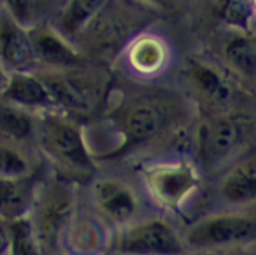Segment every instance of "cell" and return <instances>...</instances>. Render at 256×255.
Masks as SVG:
<instances>
[{"instance_id": "cell-5", "label": "cell", "mask_w": 256, "mask_h": 255, "mask_svg": "<svg viewBox=\"0 0 256 255\" xmlns=\"http://www.w3.org/2000/svg\"><path fill=\"white\" fill-rule=\"evenodd\" d=\"M49 89L56 108L83 116L90 113L102 95V83L78 68L58 69L39 75Z\"/></svg>"}, {"instance_id": "cell-22", "label": "cell", "mask_w": 256, "mask_h": 255, "mask_svg": "<svg viewBox=\"0 0 256 255\" xmlns=\"http://www.w3.org/2000/svg\"><path fill=\"white\" fill-rule=\"evenodd\" d=\"M0 165H2L0 168L2 178H6V179L23 178V176H29L33 174L30 171V163L24 156V153H22L20 149L13 146L12 143L2 145Z\"/></svg>"}, {"instance_id": "cell-18", "label": "cell", "mask_w": 256, "mask_h": 255, "mask_svg": "<svg viewBox=\"0 0 256 255\" xmlns=\"http://www.w3.org/2000/svg\"><path fill=\"white\" fill-rule=\"evenodd\" d=\"M188 73L190 76L194 86L208 101L222 103L229 99L230 95L229 83H226L224 76L210 65L196 61L190 62Z\"/></svg>"}, {"instance_id": "cell-6", "label": "cell", "mask_w": 256, "mask_h": 255, "mask_svg": "<svg viewBox=\"0 0 256 255\" xmlns=\"http://www.w3.org/2000/svg\"><path fill=\"white\" fill-rule=\"evenodd\" d=\"M256 238V221L240 214L206 216L188 228L184 239L188 248L206 251L240 244Z\"/></svg>"}, {"instance_id": "cell-23", "label": "cell", "mask_w": 256, "mask_h": 255, "mask_svg": "<svg viewBox=\"0 0 256 255\" xmlns=\"http://www.w3.org/2000/svg\"><path fill=\"white\" fill-rule=\"evenodd\" d=\"M254 8L248 2H238V0H230L225 2L224 6L220 8V18L236 28H240L242 31H246L249 28V22L252 19Z\"/></svg>"}, {"instance_id": "cell-4", "label": "cell", "mask_w": 256, "mask_h": 255, "mask_svg": "<svg viewBox=\"0 0 256 255\" xmlns=\"http://www.w3.org/2000/svg\"><path fill=\"white\" fill-rule=\"evenodd\" d=\"M73 208V194L64 182H52L38 192L32 221L44 251L60 244L62 236L72 224Z\"/></svg>"}, {"instance_id": "cell-12", "label": "cell", "mask_w": 256, "mask_h": 255, "mask_svg": "<svg viewBox=\"0 0 256 255\" xmlns=\"http://www.w3.org/2000/svg\"><path fill=\"white\" fill-rule=\"evenodd\" d=\"M3 99L23 109L54 106L49 89L39 75L30 72H12L3 86Z\"/></svg>"}, {"instance_id": "cell-17", "label": "cell", "mask_w": 256, "mask_h": 255, "mask_svg": "<svg viewBox=\"0 0 256 255\" xmlns=\"http://www.w3.org/2000/svg\"><path fill=\"white\" fill-rule=\"evenodd\" d=\"M129 63L134 71L144 75H154L166 63V46L154 36H142L129 49Z\"/></svg>"}, {"instance_id": "cell-10", "label": "cell", "mask_w": 256, "mask_h": 255, "mask_svg": "<svg viewBox=\"0 0 256 255\" xmlns=\"http://www.w3.org/2000/svg\"><path fill=\"white\" fill-rule=\"evenodd\" d=\"M240 139V129L230 118H216L205 123L200 131L199 148L206 163L215 165L234 152Z\"/></svg>"}, {"instance_id": "cell-14", "label": "cell", "mask_w": 256, "mask_h": 255, "mask_svg": "<svg viewBox=\"0 0 256 255\" xmlns=\"http://www.w3.org/2000/svg\"><path fill=\"white\" fill-rule=\"evenodd\" d=\"M0 186L3 221L12 222L29 216V212L33 211L38 195L36 174L12 179L2 178Z\"/></svg>"}, {"instance_id": "cell-8", "label": "cell", "mask_w": 256, "mask_h": 255, "mask_svg": "<svg viewBox=\"0 0 256 255\" xmlns=\"http://www.w3.org/2000/svg\"><path fill=\"white\" fill-rule=\"evenodd\" d=\"M119 122L128 142H144L164 132L169 122V115L162 103L139 101L123 111Z\"/></svg>"}, {"instance_id": "cell-1", "label": "cell", "mask_w": 256, "mask_h": 255, "mask_svg": "<svg viewBox=\"0 0 256 255\" xmlns=\"http://www.w3.org/2000/svg\"><path fill=\"white\" fill-rule=\"evenodd\" d=\"M36 138L42 151L63 174L79 178L94 171L82 131L72 121L54 113H43L38 119Z\"/></svg>"}, {"instance_id": "cell-11", "label": "cell", "mask_w": 256, "mask_h": 255, "mask_svg": "<svg viewBox=\"0 0 256 255\" xmlns=\"http://www.w3.org/2000/svg\"><path fill=\"white\" fill-rule=\"evenodd\" d=\"M33 49L38 62L46 63L58 69H72L78 68L80 62V55L68 39L56 29L40 28L29 32Z\"/></svg>"}, {"instance_id": "cell-19", "label": "cell", "mask_w": 256, "mask_h": 255, "mask_svg": "<svg viewBox=\"0 0 256 255\" xmlns=\"http://www.w3.org/2000/svg\"><path fill=\"white\" fill-rule=\"evenodd\" d=\"M104 2H72L66 6L56 22L59 33L66 39L84 29L103 11Z\"/></svg>"}, {"instance_id": "cell-24", "label": "cell", "mask_w": 256, "mask_h": 255, "mask_svg": "<svg viewBox=\"0 0 256 255\" xmlns=\"http://www.w3.org/2000/svg\"><path fill=\"white\" fill-rule=\"evenodd\" d=\"M198 255H210V254H198Z\"/></svg>"}, {"instance_id": "cell-3", "label": "cell", "mask_w": 256, "mask_h": 255, "mask_svg": "<svg viewBox=\"0 0 256 255\" xmlns=\"http://www.w3.org/2000/svg\"><path fill=\"white\" fill-rule=\"evenodd\" d=\"M184 239L162 218H149L123 226L112 241L119 255H184Z\"/></svg>"}, {"instance_id": "cell-15", "label": "cell", "mask_w": 256, "mask_h": 255, "mask_svg": "<svg viewBox=\"0 0 256 255\" xmlns=\"http://www.w3.org/2000/svg\"><path fill=\"white\" fill-rule=\"evenodd\" d=\"M219 195L228 205L244 206L256 202V158L232 166L219 182Z\"/></svg>"}, {"instance_id": "cell-2", "label": "cell", "mask_w": 256, "mask_h": 255, "mask_svg": "<svg viewBox=\"0 0 256 255\" xmlns=\"http://www.w3.org/2000/svg\"><path fill=\"white\" fill-rule=\"evenodd\" d=\"M148 192L168 211L180 212L200 184L195 163L186 158L149 162L140 169Z\"/></svg>"}, {"instance_id": "cell-21", "label": "cell", "mask_w": 256, "mask_h": 255, "mask_svg": "<svg viewBox=\"0 0 256 255\" xmlns=\"http://www.w3.org/2000/svg\"><path fill=\"white\" fill-rule=\"evenodd\" d=\"M226 56L236 69L248 76L256 73V48L246 38H235L226 46Z\"/></svg>"}, {"instance_id": "cell-7", "label": "cell", "mask_w": 256, "mask_h": 255, "mask_svg": "<svg viewBox=\"0 0 256 255\" xmlns=\"http://www.w3.org/2000/svg\"><path fill=\"white\" fill-rule=\"evenodd\" d=\"M93 199L99 211L112 224L126 226L138 211L134 191L119 179L103 178L93 184Z\"/></svg>"}, {"instance_id": "cell-16", "label": "cell", "mask_w": 256, "mask_h": 255, "mask_svg": "<svg viewBox=\"0 0 256 255\" xmlns=\"http://www.w3.org/2000/svg\"><path fill=\"white\" fill-rule=\"evenodd\" d=\"M2 254L44 255V249L30 216L3 224Z\"/></svg>"}, {"instance_id": "cell-9", "label": "cell", "mask_w": 256, "mask_h": 255, "mask_svg": "<svg viewBox=\"0 0 256 255\" xmlns=\"http://www.w3.org/2000/svg\"><path fill=\"white\" fill-rule=\"evenodd\" d=\"M2 59L12 72H29L36 63L30 35L24 31L20 23L14 21L12 15L2 19Z\"/></svg>"}, {"instance_id": "cell-20", "label": "cell", "mask_w": 256, "mask_h": 255, "mask_svg": "<svg viewBox=\"0 0 256 255\" xmlns=\"http://www.w3.org/2000/svg\"><path fill=\"white\" fill-rule=\"evenodd\" d=\"M38 121L28 109L16 105H3L2 108V132L9 138V141L22 142L32 135H36Z\"/></svg>"}, {"instance_id": "cell-13", "label": "cell", "mask_w": 256, "mask_h": 255, "mask_svg": "<svg viewBox=\"0 0 256 255\" xmlns=\"http://www.w3.org/2000/svg\"><path fill=\"white\" fill-rule=\"evenodd\" d=\"M66 255H104L112 242L100 222L89 218L72 221L62 236Z\"/></svg>"}]
</instances>
